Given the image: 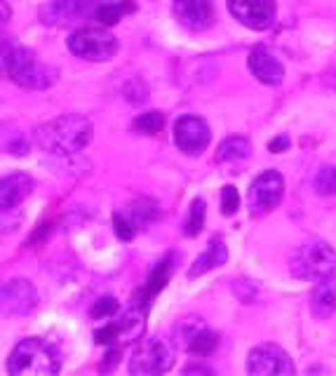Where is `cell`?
Segmentation results:
<instances>
[{
	"instance_id": "obj_1",
	"label": "cell",
	"mask_w": 336,
	"mask_h": 376,
	"mask_svg": "<svg viewBox=\"0 0 336 376\" xmlns=\"http://www.w3.org/2000/svg\"><path fill=\"white\" fill-rule=\"evenodd\" d=\"M92 120L78 113H66L35 129V144L57 158H73L92 141Z\"/></svg>"
},
{
	"instance_id": "obj_2",
	"label": "cell",
	"mask_w": 336,
	"mask_h": 376,
	"mask_svg": "<svg viewBox=\"0 0 336 376\" xmlns=\"http://www.w3.org/2000/svg\"><path fill=\"white\" fill-rule=\"evenodd\" d=\"M62 369V355L45 339H24L12 348L8 372L12 376H55Z\"/></svg>"
},
{
	"instance_id": "obj_3",
	"label": "cell",
	"mask_w": 336,
	"mask_h": 376,
	"mask_svg": "<svg viewBox=\"0 0 336 376\" xmlns=\"http://www.w3.org/2000/svg\"><path fill=\"white\" fill-rule=\"evenodd\" d=\"M3 69H5V75L21 87L45 89L57 80L55 69L38 62V57H35L31 50L17 45L15 40L8 43V38H5L3 43Z\"/></svg>"
},
{
	"instance_id": "obj_4",
	"label": "cell",
	"mask_w": 336,
	"mask_h": 376,
	"mask_svg": "<svg viewBox=\"0 0 336 376\" xmlns=\"http://www.w3.org/2000/svg\"><path fill=\"white\" fill-rule=\"evenodd\" d=\"M290 268L294 278L320 283L336 273V252L325 240H308L294 252Z\"/></svg>"
},
{
	"instance_id": "obj_5",
	"label": "cell",
	"mask_w": 336,
	"mask_h": 376,
	"mask_svg": "<svg viewBox=\"0 0 336 376\" xmlns=\"http://www.w3.org/2000/svg\"><path fill=\"white\" fill-rule=\"evenodd\" d=\"M68 50L87 62H109L118 52V38L104 26H85L68 38Z\"/></svg>"
},
{
	"instance_id": "obj_6",
	"label": "cell",
	"mask_w": 336,
	"mask_h": 376,
	"mask_svg": "<svg viewBox=\"0 0 336 376\" xmlns=\"http://www.w3.org/2000/svg\"><path fill=\"white\" fill-rule=\"evenodd\" d=\"M172 367V350L160 339H141L129 357V374L134 376H149L162 374Z\"/></svg>"
},
{
	"instance_id": "obj_7",
	"label": "cell",
	"mask_w": 336,
	"mask_h": 376,
	"mask_svg": "<svg viewBox=\"0 0 336 376\" xmlns=\"http://www.w3.org/2000/svg\"><path fill=\"white\" fill-rule=\"evenodd\" d=\"M294 369L292 357L285 348L275 343H261L247 355V374L254 376H292Z\"/></svg>"
},
{
	"instance_id": "obj_8",
	"label": "cell",
	"mask_w": 336,
	"mask_h": 376,
	"mask_svg": "<svg viewBox=\"0 0 336 376\" xmlns=\"http://www.w3.org/2000/svg\"><path fill=\"white\" fill-rule=\"evenodd\" d=\"M99 0H50L40 8V19L50 26H73L87 17L94 19Z\"/></svg>"
},
{
	"instance_id": "obj_9",
	"label": "cell",
	"mask_w": 336,
	"mask_h": 376,
	"mask_svg": "<svg viewBox=\"0 0 336 376\" xmlns=\"http://www.w3.org/2000/svg\"><path fill=\"white\" fill-rule=\"evenodd\" d=\"M212 139V132L207 127V123L198 116H181L174 123V144L179 146V151L184 155H203L207 151Z\"/></svg>"
},
{
	"instance_id": "obj_10",
	"label": "cell",
	"mask_w": 336,
	"mask_h": 376,
	"mask_svg": "<svg viewBox=\"0 0 336 376\" xmlns=\"http://www.w3.org/2000/svg\"><path fill=\"white\" fill-rule=\"evenodd\" d=\"M228 10L243 26L266 31L275 24V0H228Z\"/></svg>"
},
{
	"instance_id": "obj_11",
	"label": "cell",
	"mask_w": 336,
	"mask_h": 376,
	"mask_svg": "<svg viewBox=\"0 0 336 376\" xmlns=\"http://www.w3.org/2000/svg\"><path fill=\"white\" fill-rule=\"evenodd\" d=\"M282 195H285V179L280 172L268 170L263 174H259L254 179L250 188V202H252V212L256 214H266L270 210L280 205Z\"/></svg>"
},
{
	"instance_id": "obj_12",
	"label": "cell",
	"mask_w": 336,
	"mask_h": 376,
	"mask_svg": "<svg viewBox=\"0 0 336 376\" xmlns=\"http://www.w3.org/2000/svg\"><path fill=\"white\" fill-rule=\"evenodd\" d=\"M174 19L188 31H205L214 24V5L212 0H174Z\"/></svg>"
},
{
	"instance_id": "obj_13",
	"label": "cell",
	"mask_w": 336,
	"mask_h": 376,
	"mask_svg": "<svg viewBox=\"0 0 336 376\" xmlns=\"http://www.w3.org/2000/svg\"><path fill=\"white\" fill-rule=\"evenodd\" d=\"M38 306V292L28 280H10L3 287V308L10 315H28Z\"/></svg>"
},
{
	"instance_id": "obj_14",
	"label": "cell",
	"mask_w": 336,
	"mask_h": 376,
	"mask_svg": "<svg viewBox=\"0 0 336 376\" xmlns=\"http://www.w3.org/2000/svg\"><path fill=\"white\" fill-rule=\"evenodd\" d=\"M247 66H250L254 78L259 82H263V85H280L282 78H285V66H282L263 45H256L254 50L250 52Z\"/></svg>"
},
{
	"instance_id": "obj_15",
	"label": "cell",
	"mask_w": 336,
	"mask_h": 376,
	"mask_svg": "<svg viewBox=\"0 0 336 376\" xmlns=\"http://www.w3.org/2000/svg\"><path fill=\"white\" fill-rule=\"evenodd\" d=\"M31 190H33V179L28 174L15 172V174L5 177L3 183H0V205H3V212L15 210L19 202H24L31 195Z\"/></svg>"
},
{
	"instance_id": "obj_16",
	"label": "cell",
	"mask_w": 336,
	"mask_h": 376,
	"mask_svg": "<svg viewBox=\"0 0 336 376\" xmlns=\"http://www.w3.org/2000/svg\"><path fill=\"white\" fill-rule=\"evenodd\" d=\"M228 261V249H226V242H223L221 235H214L212 240L207 242V249L193 261V266L188 268V278L196 280L205 273H209L212 268H219Z\"/></svg>"
},
{
	"instance_id": "obj_17",
	"label": "cell",
	"mask_w": 336,
	"mask_h": 376,
	"mask_svg": "<svg viewBox=\"0 0 336 376\" xmlns=\"http://www.w3.org/2000/svg\"><path fill=\"white\" fill-rule=\"evenodd\" d=\"M172 271H174V254H167L162 261H158V264L153 266V271L149 273V278H146L144 289H141V299H144L146 308H149L151 301L165 289V285L172 278Z\"/></svg>"
},
{
	"instance_id": "obj_18",
	"label": "cell",
	"mask_w": 336,
	"mask_h": 376,
	"mask_svg": "<svg viewBox=\"0 0 336 376\" xmlns=\"http://www.w3.org/2000/svg\"><path fill=\"white\" fill-rule=\"evenodd\" d=\"M310 313L317 320H327L336 313V278H325L317 283V287L310 294Z\"/></svg>"
},
{
	"instance_id": "obj_19",
	"label": "cell",
	"mask_w": 336,
	"mask_h": 376,
	"mask_svg": "<svg viewBox=\"0 0 336 376\" xmlns=\"http://www.w3.org/2000/svg\"><path fill=\"white\" fill-rule=\"evenodd\" d=\"M252 146L245 136H228L223 139L219 148H216V163L226 165V163H240V160L250 158Z\"/></svg>"
},
{
	"instance_id": "obj_20",
	"label": "cell",
	"mask_w": 336,
	"mask_h": 376,
	"mask_svg": "<svg viewBox=\"0 0 336 376\" xmlns=\"http://www.w3.org/2000/svg\"><path fill=\"white\" fill-rule=\"evenodd\" d=\"M134 12H137V5L132 0H118V3L99 5L97 12H94V19L102 26H115L118 21L125 19L127 15H134Z\"/></svg>"
},
{
	"instance_id": "obj_21",
	"label": "cell",
	"mask_w": 336,
	"mask_h": 376,
	"mask_svg": "<svg viewBox=\"0 0 336 376\" xmlns=\"http://www.w3.org/2000/svg\"><path fill=\"white\" fill-rule=\"evenodd\" d=\"M219 346V337H216L214 332L209 330V327H203L196 337L191 339V341L186 343V353H191V355H212L214 353V348Z\"/></svg>"
},
{
	"instance_id": "obj_22",
	"label": "cell",
	"mask_w": 336,
	"mask_h": 376,
	"mask_svg": "<svg viewBox=\"0 0 336 376\" xmlns=\"http://www.w3.org/2000/svg\"><path fill=\"white\" fill-rule=\"evenodd\" d=\"M203 327H207L203 322V318H196V315H188V318H181L176 322L174 327V339H176V346H181V348H186V343L191 341L196 334L203 330Z\"/></svg>"
},
{
	"instance_id": "obj_23",
	"label": "cell",
	"mask_w": 336,
	"mask_h": 376,
	"mask_svg": "<svg viewBox=\"0 0 336 376\" xmlns=\"http://www.w3.org/2000/svg\"><path fill=\"white\" fill-rule=\"evenodd\" d=\"M205 214H207V210H205V200L196 198V200L191 202V210H188V217H186V222H184V235L186 238H196L198 233L203 231Z\"/></svg>"
},
{
	"instance_id": "obj_24",
	"label": "cell",
	"mask_w": 336,
	"mask_h": 376,
	"mask_svg": "<svg viewBox=\"0 0 336 376\" xmlns=\"http://www.w3.org/2000/svg\"><path fill=\"white\" fill-rule=\"evenodd\" d=\"M162 125H165V116L160 111H146V113H141V116L134 120V132H139V134H158L162 129Z\"/></svg>"
},
{
	"instance_id": "obj_25",
	"label": "cell",
	"mask_w": 336,
	"mask_h": 376,
	"mask_svg": "<svg viewBox=\"0 0 336 376\" xmlns=\"http://www.w3.org/2000/svg\"><path fill=\"white\" fill-rule=\"evenodd\" d=\"M158 217V205L153 202L151 198H139V200H134V205H132V222L134 226H141L144 229L146 224H151L153 219Z\"/></svg>"
},
{
	"instance_id": "obj_26",
	"label": "cell",
	"mask_w": 336,
	"mask_h": 376,
	"mask_svg": "<svg viewBox=\"0 0 336 376\" xmlns=\"http://www.w3.org/2000/svg\"><path fill=\"white\" fill-rule=\"evenodd\" d=\"M313 188L317 195H336V167H322L313 181Z\"/></svg>"
},
{
	"instance_id": "obj_27",
	"label": "cell",
	"mask_w": 336,
	"mask_h": 376,
	"mask_svg": "<svg viewBox=\"0 0 336 376\" xmlns=\"http://www.w3.org/2000/svg\"><path fill=\"white\" fill-rule=\"evenodd\" d=\"M118 310V299L115 296H102L99 301H94V306L90 310L92 320H109L111 315H115Z\"/></svg>"
},
{
	"instance_id": "obj_28",
	"label": "cell",
	"mask_w": 336,
	"mask_h": 376,
	"mask_svg": "<svg viewBox=\"0 0 336 376\" xmlns=\"http://www.w3.org/2000/svg\"><path fill=\"white\" fill-rule=\"evenodd\" d=\"M240 207V195L235 186H223L221 190V214L223 217H231V214L238 212Z\"/></svg>"
},
{
	"instance_id": "obj_29",
	"label": "cell",
	"mask_w": 336,
	"mask_h": 376,
	"mask_svg": "<svg viewBox=\"0 0 336 376\" xmlns=\"http://www.w3.org/2000/svg\"><path fill=\"white\" fill-rule=\"evenodd\" d=\"M113 229H115V235L120 238V240L129 242L134 238V233H137V226H134V222H129L127 217H122L120 212L113 214Z\"/></svg>"
},
{
	"instance_id": "obj_30",
	"label": "cell",
	"mask_w": 336,
	"mask_h": 376,
	"mask_svg": "<svg viewBox=\"0 0 336 376\" xmlns=\"http://www.w3.org/2000/svg\"><path fill=\"white\" fill-rule=\"evenodd\" d=\"M94 341L99 346H109L113 341H120V327H118V322H109V325H104L102 330L94 332Z\"/></svg>"
},
{
	"instance_id": "obj_31",
	"label": "cell",
	"mask_w": 336,
	"mask_h": 376,
	"mask_svg": "<svg viewBox=\"0 0 336 376\" xmlns=\"http://www.w3.org/2000/svg\"><path fill=\"white\" fill-rule=\"evenodd\" d=\"M120 355H122V348L120 346H115V348H111L109 353H106V357H104V362L102 365H99V372H111V369H113L118 362H120Z\"/></svg>"
},
{
	"instance_id": "obj_32",
	"label": "cell",
	"mask_w": 336,
	"mask_h": 376,
	"mask_svg": "<svg viewBox=\"0 0 336 376\" xmlns=\"http://www.w3.org/2000/svg\"><path fill=\"white\" fill-rule=\"evenodd\" d=\"M287 148H290V139H287V136H275V139L268 144L270 153H285Z\"/></svg>"
},
{
	"instance_id": "obj_33",
	"label": "cell",
	"mask_w": 336,
	"mask_h": 376,
	"mask_svg": "<svg viewBox=\"0 0 336 376\" xmlns=\"http://www.w3.org/2000/svg\"><path fill=\"white\" fill-rule=\"evenodd\" d=\"M184 374H212V369L200 367V365H188V367L184 369Z\"/></svg>"
}]
</instances>
